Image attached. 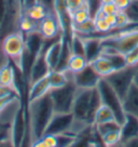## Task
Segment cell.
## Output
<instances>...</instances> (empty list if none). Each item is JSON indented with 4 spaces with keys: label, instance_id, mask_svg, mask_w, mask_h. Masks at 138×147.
Segmentation results:
<instances>
[{
    "label": "cell",
    "instance_id": "6da1fadb",
    "mask_svg": "<svg viewBox=\"0 0 138 147\" xmlns=\"http://www.w3.org/2000/svg\"><path fill=\"white\" fill-rule=\"evenodd\" d=\"M55 114L50 92L37 101L27 104L28 127L31 142L42 138L46 128Z\"/></svg>",
    "mask_w": 138,
    "mask_h": 147
},
{
    "label": "cell",
    "instance_id": "836d02e7",
    "mask_svg": "<svg viewBox=\"0 0 138 147\" xmlns=\"http://www.w3.org/2000/svg\"><path fill=\"white\" fill-rule=\"evenodd\" d=\"M105 21H106L107 24H108L112 29L117 28V13L106 15V16H105Z\"/></svg>",
    "mask_w": 138,
    "mask_h": 147
},
{
    "label": "cell",
    "instance_id": "ab89813d",
    "mask_svg": "<svg viewBox=\"0 0 138 147\" xmlns=\"http://www.w3.org/2000/svg\"><path fill=\"white\" fill-rule=\"evenodd\" d=\"M134 82L136 83L138 86V70H137V73H136V76H135V79H134Z\"/></svg>",
    "mask_w": 138,
    "mask_h": 147
},
{
    "label": "cell",
    "instance_id": "484cf974",
    "mask_svg": "<svg viewBox=\"0 0 138 147\" xmlns=\"http://www.w3.org/2000/svg\"><path fill=\"white\" fill-rule=\"evenodd\" d=\"M125 12L129 15L132 24H138V0H133Z\"/></svg>",
    "mask_w": 138,
    "mask_h": 147
},
{
    "label": "cell",
    "instance_id": "8fae6325",
    "mask_svg": "<svg viewBox=\"0 0 138 147\" xmlns=\"http://www.w3.org/2000/svg\"><path fill=\"white\" fill-rule=\"evenodd\" d=\"M63 42H64V36L63 34L60 37H57L56 39H53L51 43L46 46V48H44V56L46 61L51 70L56 69L58 62H60V55H62V50H63Z\"/></svg>",
    "mask_w": 138,
    "mask_h": 147
},
{
    "label": "cell",
    "instance_id": "52a82bcc",
    "mask_svg": "<svg viewBox=\"0 0 138 147\" xmlns=\"http://www.w3.org/2000/svg\"><path fill=\"white\" fill-rule=\"evenodd\" d=\"M74 119V115L71 113H67V114H56L55 113L46 128V134L58 135V134L70 133V129L72 127Z\"/></svg>",
    "mask_w": 138,
    "mask_h": 147
},
{
    "label": "cell",
    "instance_id": "7a4b0ae2",
    "mask_svg": "<svg viewBox=\"0 0 138 147\" xmlns=\"http://www.w3.org/2000/svg\"><path fill=\"white\" fill-rule=\"evenodd\" d=\"M2 50L12 64L22 71L23 55L25 51V35L22 32H11L7 34L2 40Z\"/></svg>",
    "mask_w": 138,
    "mask_h": 147
},
{
    "label": "cell",
    "instance_id": "f546056e",
    "mask_svg": "<svg viewBox=\"0 0 138 147\" xmlns=\"http://www.w3.org/2000/svg\"><path fill=\"white\" fill-rule=\"evenodd\" d=\"M8 8H9L8 0H0V28L3 25V22L8 13Z\"/></svg>",
    "mask_w": 138,
    "mask_h": 147
},
{
    "label": "cell",
    "instance_id": "b9f144b4",
    "mask_svg": "<svg viewBox=\"0 0 138 147\" xmlns=\"http://www.w3.org/2000/svg\"><path fill=\"white\" fill-rule=\"evenodd\" d=\"M24 1H25V0H22V3H23V2H24Z\"/></svg>",
    "mask_w": 138,
    "mask_h": 147
},
{
    "label": "cell",
    "instance_id": "f35d334b",
    "mask_svg": "<svg viewBox=\"0 0 138 147\" xmlns=\"http://www.w3.org/2000/svg\"><path fill=\"white\" fill-rule=\"evenodd\" d=\"M101 5H105V3H111V2H115V0H100Z\"/></svg>",
    "mask_w": 138,
    "mask_h": 147
},
{
    "label": "cell",
    "instance_id": "8992f818",
    "mask_svg": "<svg viewBox=\"0 0 138 147\" xmlns=\"http://www.w3.org/2000/svg\"><path fill=\"white\" fill-rule=\"evenodd\" d=\"M94 89H78L74 97V106L71 114L74 115V120L91 123V105Z\"/></svg>",
    "mask_w": 138,
    "mask_h": 147
},
{
    "label": "cell",
    "instance_id": "8d00e7d4",
    "mask_svg": "<svg viewBox=\"0 0 138 147\" xmlns=\"http://www.w3.org/2000/svg\"><path fill=\"white\" fill-rule=\"evenodd\" d=\"M15 97H17V96L7 97V98H0V110L2 109V108H3V107L7 105V104H9V103L12 101V100H14Z\"/></svg>",
    "mask_w": 138,
    "mask_h": 147
},
{
    "label": "cell",
    "instance_id": "9c48e42d",
    "mask_svg": "<svg viewBox=\"0 0 138 147\" xmlns=\"http://www.w3.org/2000/svg\"><path fill=\"white\" fill-rule=\"evenodd\" d=\"M39 32L46 40H53L62 35L58 18L54 12H51L39 22Z\"/></svg>",
    "mask_w": 138,
    "mask_h": 147
},
{
    "label": "cell",
    "instance_id": "277c9868",
    "mask_svg": "<svg viewBox=\"0 0 138 147\" xmlns=\"http://www.w3.org/2000/svg\"><path fill=\"white\" fill-rule=\"evenodd\" d=\"M97 90L99 92L101 97V102L104 105L108 106L115 116V120L119 122L121 125L124 123L125 118H126V113L123 107V101L121 100V97L117 94V92L112 89L109 83L107 82L105 78H101Z\"/></svg>",
    "mask_w": 138,
    "mask_h": 147
},
{
    "label": "cell",
    "instance_id": "30bf717a",
    "mask_svg": "<svg viewBox=\"0 0 138 147\" xmlns=\"http://www.w3.org/2000/svg\"><path fill=\"white\" fill-rule=\"evenodd\" d=\"M44 48H46V45L43 47V49L40 51V53L37 55V57L35 59L31 65V68L29 71V77H28V87L31 83L46 77L51 71L50 67L46 61V56H44Z\"/></svg>",
    "mask_w": 138,
    "mask_h": 147
},
{
    "label": "cell",
    "instance_id": "4fadbf2b",
    "mask_svg": "<svg viewBox=\"0 0 138 147\" xmlns=\"http://www.w3.org/2000/svg\"><path fill=\"white\" fill-rule=\"evenodd\" d=\"M138 138V118L132 115H126L124 123L121 125V144Z\"/></svg>",
    "mask_w": 138,
    "mask_h": 147
},
{
    "label": "cell",
    "instance_id": "d4e9b609",
    "mask_svg": "<svg viewBox=\"0 0 138 147\" xmlns=\"http://www.w3.org/2000/svg\"><path fill=\"white\" fill-rule=\"evenodd\" d=\"M129 24H132V22H131L127 13L125 11L119 10L117 12V28H119V29L126 28Z\"/></svg>",
    "mask_w": 138,
    "mask_h": 147
},
{
    "label": "cell",
    "instance_id": "7bdbcfd3",
    "mask_svg": "<svg viewBox=\"0 0 138 147\" xmlns=\"http://www.w3.org/2000/svg\"><path fill=\"white\" fill-rule=\"evenodd\" d=\"M38 1H39V2H40V0H38Z\"/></svg>",
    "mask_w": 138,
    "mask_h": 147
},
{
    "label": "cell",
    "instance_id": "74e56055",
    "mask_svg": "<svg viewBox=\"0 0 138 147\" xmlns=\"http://www.w3.org/2000/svg\"><path fill=\"white\" fill-rule=\"evenodd\" d=\"M123 146L124 147H138V138H134L132 141L125 143V144H123Z\"/></svg>",
    "mask_w": 138,
    "mask_h": 147
},
{
    "label": "cell",
    "instance_id": "cb8c5ba5",
    "mask_svg": "<svg viewBox=\"0 0 138 147\" xmlns=\"http://www.w3.org/2000/svg\"><path fill=\"white\" fill-rule=\"evenodd\" d=\"M100 140L107 147L117 146L121 143V130L112 131V132L105 134L104 136H101Z\"/></svg>",
    "mask_w": 138,
    "mask_h": 147
},
{
    "label": "cell",
    "instance_id": "2e32d148",
    "mask_svg": "<svg viewBox=\"0 0 138 147\" xmlns=\"http://www.w3.org/2000/svg\"><path fill=\"white\" fill-rule=\"evenodd\" d=\"M0 86L12 89L17 95L15 88V66L10 61L0 68Z\"/></svg>",
    "mask_w": 138,
    "mask_h": 147
},
{
    "label": "cell",
    "instance_id": "ac0fdd59",
    "mask_svg": "<svg viewBox=\"0 0 138 147\" xmlns=\"http://www.w3.org/2000/svg\"><path fill=\"white\" fill-rule=\"evenodd\" d=\"M22 13L29 16L35 21H37V22H40L50 13V9L46 5H43L42 2H35L32 5L25 7L22 11Z\"/></svg>",
    "mask_w": 138,
    "mask_h": 147
},
{
    "label": "cell",
    "instance_id": "4316f807",
    "mask_svg": "<svg viewBox=\"0 0 138 147\" xmlns=\"http://www.w3.org/2000/svg\"><path fill=\"white\" fill-rule=\"evenodd\" d=\"M125 60L127 66H137L138 65V46L125 54Z\"/></svg>",
    "mask_w": 138,
    "mask_h": 147
},
{
    "label": "cell",
    "instance_id": "f1b7e54d",
    "mask_svg": "<svg viewBox=\"0 0 138 147\" xmlns=\"http://www.w3.org/2000/svg\"><path fill=\"white\" fill-rule=\"evenodd\" d=\"M85 1H86V0H65L66 7H67V10H68L70 16H71V14L74 13L77 10L80 9L81 5H82Z\"/></svg>",
    "mask_w": 138,
    "mask_h": 147
},
{
    "label": "cell",
    "instance_id": "60d3db41",
    "mask_svg": "<svg viewBox=\"0 0 138 147\" xmlns=\"http://www.w3.org/2000/svg\"><path fill=\"white\" fill-rule=\"evenodd\" d=\"M115 147H124V146H123V144H121V143H120L119 145H117V146H115Z\"/></svg>",
    "mask_w": 138,
    "mask_h": 147
},
{
    "label": "cell",
    "instance_id": "5bb4252c",
    "mask_svg": "<svg viewBox=\"0 0 138 147\" xmlns=\"http://www.w3.org/2000/svg\"><path fill=\"white\" fill-rule=\"evenodd\" d=\"M84 41L85 48V57L88 63H92L94 60L101 54L102 52V43L101 41L93 36H80Z\"/></svg>",
    "mask_w": 138,
    "mask_h": 147
},
{
    "label": "cell",
    "instance_id": "7c38bea8",
    "mask_svg": "<svg viewBox=\"0 0 138 147\" xmlns=\"http://www.w3.org/2000/svg\"><path fill=\"white\" fill-rule=\"evenodd\" d=\"M51 91V84L49 77L46 76L44 78L38 80L36 82L31 83L28 87L27 96H26V104H30L32 102L37 101L39 98L43 97Z\"/></svg>",
    "mask_w": 138,
    "mask_h": 147
},
{
    "label": "cell",
    "instance_id": "d6a6232c",
    "mask_svg": "<svg viewBox=\"0 0 138 147\" xmlns=\"http://www.w3.org/2000/svg\"><path fill=\"white\" fill-rule=\"evenodd\" d=\"M133 0H115V5H117L118 10L121 11H125L132 3Z\"/></svg>",
    "mask_w": 138,
    "mask_h": 147
},
{
    "label": "cell",
    "instance_id": "d590c367",
    "mask_svg": "<svg viewBox=\"0 0 138 147\" xmlns=\"http://www.w3.org/2000/svg\"><path fill=\"white\" fill-rule=\"evenodd\" d=\"M30 147H49V146H48V144L43 141V138H39V140L33 141V142L31 143Z\"/></svg>",
    "mask_w": 138,
    "mask_h": 147
},
{
    "label": "cell",
    "instance_id": "e0dca14e",
    "mask_svg": "<svg viewBox=\"0 0 138 147\" xmlns=\"http://www.w3.org/2000/svg\"><path fill=\"white\" fill-rule=\"evenodd\" d=\"M90 64L92 65L93 68L96 70V73L100 76L101 78H106L107 76H109V75L115 71V67L110 62V60L102 54L99 55L96 60H94Z\"/></svg>",
    "mask_w": 138,
    "mask_h": 147
},
{
    "label": "cell",
    "instance_id": "e575fe53",
    "mask_svg": "<svg viewBox=\"0 0 138 147\" xmlns=\"http://www.w3.org/2000/svg\"><path fill=\"white\" fill-rule=\"evenodd\" d=\"M9 62V59L5 56V52L2 50V45H1V40H0V68L5 64V63H8Z\"/></svg>",
    "mask_w": 138,
    "mask_h": 147
},
{
    "label": "cell",
    "instance_id": "d6986e66",
    "mask_svg": "<svg viewBox=\"0 0 138 147\" xmlns=\"http://www.w3.org/2000/svg\"><path fill=\"white\" fill-rule=\"evenodd\" d=\"M39 22L30 18L25 14H21L19 20V30L24 35H28L33 32H39Z\"/></svg>",
    "mask_w": 138,
    "mask_h": 147
},
{
    "label": "cell",
    "instance_id": "44dd1931",
    "mask_svg": "<svg viewBox=\"0 0 138 147\" xmlns=\"http://www.w3.org/2000/svg\"><path fill=\"white\" fill-rule=\"evenodd\" d=\"M113 120H115V116L113 114V111L108 106L101 104L100 107L97 109L95 118H94V125L106 123V122L113 121Z\"/></svg>",
    "mask_w": 138,
    "mask_h": 147
},
{
    "label": "cell",
    "instance_id": "9a60e30c",
    "mask_svg": "<svg viewBox=\"0 0 138 147\" xmlns=\"http://www.w3.org/2000/svg\"><path fill=\"white\" fill-rule=\"evenodd\" d=\"M123 107L126 115H132L138 118V86L134 82L123 98Z\"/></svg>",
    "mask_w": 138,
    "mask_h": 147
},
{
    "label": "cell",
    "instance_id": "83f0119b",
    "mask_svg": "<svg viewBox=\"0 0 138 147\" xmlns=\"http://www.w3.org/2000/svg\"><path fill=\"white\" fill-rule=\"evenodd\" d=\"M94 24H95V28H96V32H100V34H107L112 30V28L107 24L105 18H98V20H94Z\"/></svg>",
    "mask_w": 138,
    "mask_h": 147
},
{
    "label": "cell",
    "instance_id": "603a6c76",
    "mask_svg": "<svg viewBox=\"0 0 138 147\" xmlns=\"http://www.w3.org/2000/svg\"><path fill=\"white\" fill-rule=\"evenodd\" d=\"M95 129H96V132L99 135V138H101V136H104L105 134L109 133V132L121 130V124L117 120H113V121H109V122H106V123L96 124Z\"/></svg>",
    "mask_w": 138,
    "mask_h": 147
},
{
    "label": "cell",
    "instance_id": "1f68e13d",
    "mask_svg": "<svg viewBox=\"0 0 138 147\" xmlns=\"http://www.w3.org/2000/svg\"><path fill=\"white\" fill-rule=\"evenodd\" d=\"M12 96H17L16 93L12 89H10L8 87H3V86H0V98H7V97Z\"/></svg>",
    "mask_w": 138,
    "mask_h": 147
},
{
    "label": "cell",
    "instance_id": "4dcf8cb0",
    "mask_svg": "<svg viewBox=\"0 0 138 147\" xmlns=\"http://www.w3.org/2000/svg\"><path fill=\"white\" fill-rule=\"evenodd\" d=\"M100 10L106 14V15H109V14H115L119 10L117 8V5H115V2H111V3H105V5H101Z\"/></svg>",
    "mask_w": 138,
    "mask_h": 147
},
{
    "label": "cell",
    "instance_id": "ffe728a7",
    "mask_svg": "<svg viewBox=\"0 0 138 147\" xmlns=\"http://www.w3.org/2000/svg\"><path fill=\"white\" fill-rule=\"evenodd\" d=\"M90 64L86 60L85 56L83 55H77V54H71L70 59L68 62V66H67V70L70 73L77 74L81 71L83 68H85L88 65Z\"/></svg>",
    "mask_w": 138,
    "mask_h": 147
},
{
    "label": "cell",
    "instance_id": "3957f363",
    "mask_svg": "<svg viewBox=\"0 0 138 147\" xmlns=\"http://www.w3.org/2000/svg\"><path fill=\"white\" fill-rule=\"evenodd\" d=\"M77 91L78 88L74 84V80H70L64 87L58 89H51L50 95L56 114L71 113Z\"/></svg>",
    "mask_w": 138,
    "mask_h": 147
},
{
    "label": "cell",
    "instance_id": "7402d4cb",
    "mask_svg": "<svg viewBox=\"0 0 138 147\" xmlns=\"http://www.w3.org/2000/svg\"><path fill=\"white\" fill-rule=\"evenodd\" d=\"M91 18H92V15H91V12H90L88 5L86 1L81 5L80 9H78L74 13L71 14V22H72V24H82L84 22L88 21V20H91Z\"/></svg>",
    "mask_w": 138,
    "mask_h": 147
},
{
    "label": "cell",
    "instance_id": "ba28073f",
    "mask_svg": "<svg viewBox=\"0 0 138 147\" xmlns=\"http://www.w3.org/2000/svg\"><path fill=\"white\" fill-rule=\"evenodd\" d=\"M101 77L96 73L91 64H88L81 71L74 74V82L78 89H95L100 81Z\"/></svg>",
    "mask_w": 138,
    "mask_h": 147
},
{
    "label": "cell",
    "instance_id": "5b68a950",
    "mask_svg": "<svg viewBox=\"0 0 138 147\" xmlns=\"http://www.w3.org/2000/svg\"><path fill=\"white\" fill-rule=\"evenodd\" d=\"M137 70L138 65L137 66H126L123 69L115 70V73H112L105 78L107 82L117 92V94L121 97L122 101L129 90L131 86L134 83V79H135Z\"/></svg>",
    "mask_w": 138,
    "mask_h": 147
}]
</instances>
